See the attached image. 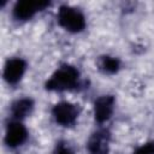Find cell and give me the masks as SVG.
Instances as JSON below:
<instances>
[{
	"label": "cell",
	"mask_w": 154,
	"mask_h": 154,
	"mask_svg": "<svg viewBox=\"0 0 154 154\" xmlns=\"http://www.w3.org/2000/svg\"><path fill=\"white\" fill-rule=\"evenodd\" d=\"M79 72L71 65H61L47 81L46 88L54 91H65L75 89L78 85Z\"/></svg>",
	"instance_id": "1"
},
{
	"label": "cell",
	"mask_w": 154,
	"mask_h": 154,
	"mask_svg": "<svg viewBox=\"0 0 154 154\" xmlns=\"http://www.w3.org/2000/svg\"><path fill=\"white\" fill-rule=\"evenodd\" d=\"M59 24L70 32H79L85 26V18L83 13L71 6H61L58 12Z\"/></svg>",
	"instance_id": "2"
},
{
	"label": "cell",
	"mask_w": 154,
	"mask_h": 154,
	"mask_svg": "<svg viewBox=\"0 0 154 154\" xmlns=\"http://www.w3.org/2000/svg\"><path fill=\"white\" fill-rule=\"evenodd\" d=\"M52 114L58 124L63 126H70L76 123L79 114V108L71 102L63 101L53 107Z\"/></svg>",
	"instance_id": "3"
},
{
	"label": "cell",
	"mask_w": 154,
	"mask_h": 154,
	"mask_svg": "<svg viewBox=\"0 0 154 154\" xmlns=\"http://www.w3.org/2000/svg\"><path fill=\"white\" fill-rule=\"evenodd\" d=\"M48 5H49L48 1H32V0L18 1L13 7V16L16 19L26 20L31 18L36 12L47 7Z\"/></svg>",
	"instance_id": "4"
},
{
	"label": "cell",
	"mask_w": 154,
	"mask_h": 154,
	"mask_svg": "<svg viewBox=\"0 0 154 154\" xmlns=\"http://www.w3.org/2000/svg\"><path fill=\"white\" fill-rule=\"evenodd\" d=\"M109 138H111V135L108 130L101 129V130L95 131L90 136L87 143L88 152L90 154H107L108 146H109Z\"/></svg>",
	"instance_id": "5"
},
{
	"label": "cell",
	"mask_w": 154,
	"mask_h": 154,
	"mask_svg": "<svg viewBox=\"0 0 154 154\" xmlns=\"http://www.w3.org/2000/svg\"><path fill=\"white\" fill-rule=\"evenodd\" d=\"M26 69V64L20 58H12L7 60L4 69V78L8 84H16L20 81Z\"/></svg>",
	"instance_id": "6"
},
{
	"label": "cell",
	"mask_w": 154,
	"mask_h": 154,
	"mask_svg": "<svg viewBox=\"0 0 154 154\" xmlns=\"http://www.w3.org/2000/svg\"><path fill=\"white\" fill-rule=\"evenodd\" d=\"M26 137H28V131L22 123L16 120L8 124L6 129V135H5V142L8 147L14 148L23 144Z\"/></svg>",
	"instance_id": "7"
},
{
	"label": "cell",
	"mask_w": 154,
	"mask_h": 154,
	"mask_svg": "<svg viewBox=\"0 0 154 154\" xmlns=\"http://www.w3.org/2000/svg\"><path fill=\"white\" fill-rule=\"evenodd\" d=\"M114 109V97L111 95L100 96L94 103V117L97 123L108 120Z\"/></svg>",
	"instance_id": "8"
},
{
	"label": "cell",
	"mask_w": 154,
	"mask_h": 154,
	"mask_svg": "<svg viewBox=\"0 0 154 154\" xmlns=\"http://www.w3.org/2000/svg\"><path fill=\"white\" fill-rule=\"evenodd\" d=\"M32 108H34V102L31 99H29V97L19 99L12 103L11 114L14 119H22V118L29 116L31 113Z\"/></svg>",
	"instance_id": "9"
},
{
	"label": "cell",
	"mask_w": 154,
	"mask_h": 154,
	"mask_svg": "<svg viewBox=\"0 0 154 154\" xmlns=\"http://www.w3.org/2000/svg\"><path fill=\"white\" fill-rule=\"evenodd\" d=\"M99 66H100V70L103 71L105 73H116L120 67V61L117 58L106 55L100 59Z\"/></svg>",
	"instance_id": "10"
},
{
	"label": "cell",
	"mask_w": 154,
	"mask_h": 154,
	"mask_svg": "<svg viewBox=\"0 0 154 154\" xmlns=\"http://www.w3.org/2000/svg\"><path fill=\"white\" fill-rule=\"evenodd\" d=\"M134 154H154V142H148L138 147Z\"/></svg>",
	"instance_id": "11"
},
{
	"label": "cell",
	"mask_w": 154,
	"mask_h": 154,
	"mask_svg": "<svg viewBox=\"0 0 154 154\" xmlns=\"http://www.w3.org/2000/svg\"><path fill=\"white\" fill-rule=\"evenodd\" d=\"M53 154H75V153L65 142H59L57 143Z\"/></svg>",
	"instance_id": "12"
}]
</instances>
